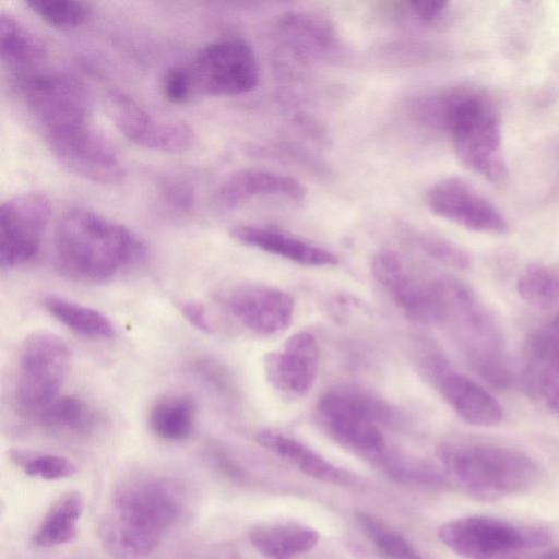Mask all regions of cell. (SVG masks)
I'll use <instances>...</instances> for the list:
<instances>
[{
	"label": "cell",
	"mask_w": 559,
	"mask_h": 559,
	"mask_svg": "<svg viewBox=\"0 0 559 559\" xmlns=\"http://www.w3.org/2000/svg\"><path fill=\"white\" fill-rule=\"evenodd\" d=\"M182 512L183 496L177 484L140 474L116 487L102 534L117 557L143 559L163 544Z\"/></svg>",
	"instance_id": "6da1fadb"
},
{
	"label": "cell",
	"mask_w": 559,
	"mask_h": 559,
	"mask_svg": "<svg viewBox=\"0 0 559 559\" xmlns=\"http://www.w3.org/2000/svg\"><path fill=\"white\" fill-rule=\"evenodd\" d=\"M418 114L428 123L444 128L457 158L469 170L496 185L506 181L502 120L495 100L485 91L453 90L420 103Z\"/></svg>",
	"instance_id": "7a4b0ae2"
},
{
	"label": "cell",
	"mask_w": 559,
	"mask_h": 559,
	"mask_svg": "<svg viewBox=\"0 0 559 559\" xmlns=\"http://www.w3.org/2000/svg\"><path fill=\"white\" fill-rule=\"evenodd\" d=\"M145 252L144 242L131 229L90 210L67 212L56 227V266L76 282H106Z\"/></svg>",
	"instance_id": "3957f363"
},
{
	"label": "cell",
	"mask_w": 559,
	"mask_h": 559,
	"mask_svg": "<svg viewBox=\"0 0 559 559\" xmlns=\"http://www.w3.org/2000/svg\"><path fill=\"white\" fill-rule=\"evenodd\" d=\"M438 455L449 480L478 501L519 496L539 479V467L530 455L504 445L448 442L439 448Z\"/></svg>",
	"instance_id": "277c9868"
},
{
	"label": "cell",
	"mask_w": 559,
	"mask_h": 559,
	"mask_svg": "<svg viewBox=\"0 0 559 559\" xmlns=\"http://www.w3.org/2000/svg\"><path fill=\"white\" fill-rule=\"evenodd\" d=\"M441 543L465 559H518L549 545L544 528L490 515H466L438 528Z\"/></svg>",
	"instance_id": "5b68a950"
},
{
	"label": "cell",
	"mask_w": 559,
	"mask_h": 559,
	"mask_svg": "<svg viewBox=\"0 0 559 559\" xmlns=\"http://www.w3.org/2000/svg\"><path fill=\"white\" fill-rule=\"evenodd\" d=\"M317 412L337 443L369 455H379L384 449L379 425L399 419L397 412L382 400L349 389L325 392L318 401Z\"/></svg>",
	"instance_id": "8992f818"
},
{
	"label": "cell",
	"mask_w": 559,
	"mask_h": 559,
	"mask_svg": "<svg viewBox=\"0 0 559 559\" xmlns=\"http://www.w3.org/2000/svg\"><path fill=\"white\" fill-rule=\"evenodd\" d=\"M71 365V352L59 335L48 331L28 334L17 355L14 403L25 416H37L59 396Z\"/></svg>",
	"instance_id": "52a82bcc"
},
{
	"label": "cell",
	"mask_w": 559,
	"mask_h": 559,
	"mask_svg": "<svg viewBox=\"0 0 559 559\" xmlns=\"http://www.w3.org/2000/svg\"><path fill=\"white\" fill-rule=\"evenodd\" d=\"M19 91L44 135L90 124L87 91L73 76L58 72H32L19 78Z\"/></svg>",
	"instance_id": "ba28073f"
},
{
	"label": "cell",
	"mask_w": 559,
	"mask_h": 559,
	"mask_svg": "<svg viewBox=\"0 0 559 559\" xmlns=\"http://www.w3.org/2000/svg\"><path fill=\"white\" fill-rule=\"evenodd\" d=\"M189 67L195 93L233 96L251 92L260 80V69L251 46L229 37L202 47Z\"/></svg>",
	"instance_id": "9c48e42d"
},
{
	"label": "cell",
	"mask_w": 559,
	"mask_h": 559,
	"mask_svg": "<svg viewBox=\"0 0 559 559\" xmlns=\"http://www.w3.org/2000/svg\"><path fill=\"white\" fill-rule=\"evenodd\" d=\"M46 144L68 171L102 185H119L127 169L115 147L91 124L45 135Z\"/></svg>",
	"instance_id": "30bf717a"
},
{
	"label": "cell",
	"mask_w": 559,
	"mask_h": 559,
	"mask_svg": "<svg viewBox=\"0 0 559 559\" xmlns=\"http://www.w3.org/2000/svg\"><path fill=\"white\" fill-rule=\"evenodd\" d=\"M377 282L408 318L421 323L443 322L439 278L425 280L392 249H382L372 259Z\"/></svg>",
	"instance_id": "8fae6325"
},
{
	"label": "cell",
	"mask_w": 559,
	"mask_h": 559,
	"mask_svg": "<svg viewBox=\"0 0 559 559\" xmlns=\"http://www.w3.org/2000/svg\"><path fill=\"white\" fill-rule=\"evenodd\" d=\"M51 213L49 199L37 192L14 195L0 206V264L13 267L36 255Z\"/></svg>",
	"instance_id": "7c38bea8"
},
{
	"label": "cell",
	"mask_w": 559,
	"mask_h": 559,
	"mask_svg": "<svg viewBox=\"0 0 559 559\" xmlns=\"http://www.w3.org/2000/svg\"><path fill=\"white\" fill-rule=\"evenodd\" d=\"M425 202L436 216L471 231L500 235L508 229L498 207L461 177H445L431 185Z\"/></svg>",
	"instance_id": "4fadbf2b"
},
{
	"label": "cell",
	"mask_w": 559,
	"mask_h": 559,
	"mask_svg": "<svg viewBox=\"0 0 559 559\" xmlns=\"http://www.w3.org/2000/svg\"><path fill=\"white\" fill-rule=\"evenodd\" d=\"M107 104L116 128L138 146L165 153H181L193 142V131L188 124L156 119L121 91H110Z\"/></svg>",
	"instance_id": "5bb4252c"
},
{
	"label": "cell",
	"mask_w": 559,
	"mask_h": 559,
	"mask_svg": "<svg viewBox=\"0 0 559 559\" xmlns=\"http://www.w3.org/2000/svg\"><path fill=\"white\" fill-rule=\"evenodd\" d=\"M320 352L316 336L306 331L290 335L264 358L267 382L287 401H297L312 389L319 370Z\"/></svg>",
	"instance_id": "9a60e30c"
},
{
	"label": "cell",
	"mask_w": 559,
	"mask_h": 559,
	"mask_svg": "<svg viewBox=\"0 0 559 559\" xmlns=\"http://www.w3.org/2000/svg\"><path fill=\"white\" fill-rule=\"evenodd\" d=\"M227 307L245 328L260 335H274L292 322L295 304L285 290L257 283L240 284L227 296Z\"/></svg>",
	"instance_id": "2e32d148"
},
{
	"label": "cell",
	"mask_w": 559,
	"mask_h": 559,
	"mask_svg": "<svg viewBox=\"0 0 559 559\" xmlns=\"http://www.w3.org/2000/svg\"><path fill=\"white\" fill-rule=\"evenodd\" d=\"M307 194L296 178L261 169H242L227 177L216 192V201L226 209L257 197H276L301 202Z\"/></svg>",
	"instance_id": "e0dca14e"
},
{
	"label": "cell",
	"mask_w": 559,
	"mask_h": 559,
	"mask_svg": "<svg viewBox=\"0 0 559 559\" xmlns=\"http://www.w3.org/2000/svg\"><path fill=\"white\" fill-rule=\"evenodd\" d=\"M523 374L528 393L559 416V340L546 329L530 337Z\"/></svg>",
	"instance_id": "ac0fdd59"
},
{
	"label": "cell",
	"mask_w": 559,
	"mask_h": 559,
	"mask_svg": "<svg viewBox=\"0 0 559 559\" xmlns=\"http://www.w3.org/2000/svg\"><path fill=\"white\" fill-rule=\"evenodd\" d=\"M230 235L245 246L300 265L330 266L337 263V257L330 250L275 228L259 225H239L231 229Z\"/></svg>",
	"instance_id": "d6986e66"
},
{
	"label": "cell",
	"mask_w": 559,
	"mask_h": 559,
	"mask_svg": "<svg viewBox=\"0 0 559 559\" xmlns=\"http://www.w3.org/2000/svg\"><path fill=\"white\" fill-rule=\"evenodd\" d=\"M284 46L297 60H322L340 52L334 28L322 17L306 12H287L278 22Z\"/></svg>",
	"instance_id": "ffe728a7"
},
{
	"label": "cell",
	"mask_w": 559,
	"mask_h": 559,
	"mask_svg": "<svg viewBox=\"0 0 559 559\" xmlns=\"http://www.w3.org/2000/svg\"><path fill=\"white\" fill-rule=\"evenodd\" d=\"M436 381L444 401L466 423L491 427L502 420L500 403L469 377L450 368Z\"/></svg>",
	"instance_id": "44dd1931"
},
{
	"label": "cell",
	"mask_w": 559,
	"mask_h": 559,
	"mask_svg": "<svg viewBox=\"0 0 559 559\" xmlns=\"http://www.w3.org/2000/svg\"><path fill=\"white\" fill-rule=\"evenodd\" d=\"M257 441L299 472L317 480L345 484L349 475L301 441L275 430L260 431Z\"/></svg>",
	"instance_id": "7402d4cb"
},
{
	"label": "cell",
	"mask_w": 559,
	"mask_h": 559,
	"mask_svg": "<svg viewBox=\"0 0 559 559\" xmlns=\"http://www.w3.org/2000/svg\"><path fill=\"white\" fill-rule=\"evenodd\" d=\"M250 544L264 559H294L313 549L318 531L298 523H273L253 526Z\"/></svg>",
	"instance_id": "603a6c76"
},
{
	"label": "cell",
	"mask_w": 559,
	"mask_h": 559,
	"mask_svg": "<svg viewBox=\"0 0 559 559\" xmlns=\"http://www.w3.org/2000/svg\"><path fill=\"white\" fill-rule=\"evenodd\" d=\"M0 50L2 62L19 78L32 73L47 53L45 43L4 11L0 14Z\"/></svg>",
	"instance_id": "cb8c5ba5"
},
{
	"label": "cell",
	"mask_w": 559,
	"mask_h": 559,
	"mask_svg": "<svg viewBox=\"0 0 559 559\" xmlns=\"http://www.w3.org/2000/svg\"><path fill=\"white\" fill-rule=\"evenodd\" d=\"M40 426L55 435L86 437L100 425V415L85 400L74 395L56 397L38 415Z\"/></svg>",
	"instance_id": "d4e9b609"
},
{
	"label": "cell",
	"mask_w": 559,
	"mask_h": 559,
	"mask_svg": "<svg viewBox=\"0 0 559 559\" xmlns=\"http://www.w3.org/2000/svg\"><path fill=\"white\" fill-rule=\"evenodd\" d=\"M85 507L84 497L73 490L59 497L44 515L32 542L40 548H51L72 542Z\"/></svg>",
	"instance_id": "484cf974"
},
{
	"label": "cell",
	"mask_w": 559,
	"mask_h": 559,
	"mask_svg": "<svg viewBox=\"0 0 559 559\" xmlns=\"http://www.w3.org/2000/svg\"><path fill=\"white\" fill-rule=\"evenodd\" d=\"M197 405L186 394H167L151 405L147 414L150 430L165 441L187 439L194 427Z\"/></svg>",
	"instance_id": "4316f807"
},
{
	"label": "cell",
	"mask_w": 559,
	"mask_h": 559,
	"mask_svg": "<svg viewBox=\"0 0 559 559\" xmlns=\"http://www.w3.org/2000/svg\"><path fill=\"white\" fill-rule=\"evenodd\" d=\"M43 305L51 317L78 334L94 338L115 335L112 322L97 309L57 295L46 296Z\"/></svg>",
	"instance_id": "83f0119b"
},
{
	"label": "cell",
	"mask_w": 559,
	"mask_h": 559,
	"mask_svg": "<svg viewBox=\"0 0 559 559\" xmlns=\"http://www.w3.org/2000/svg\"><path fill=\"white\" fill-rule=\"evenodd\" d=\"M516 289L527 304L542 308H559V264L534 263L520 274Z\"/></svg>",
	"instance_id": "f1b7e54d"
},
{
	"label": "cell",
	"mask_w": 559,
	"mask_h": 559,
	"mask_svg": "<svg viewBox=\"0 0 559 559\" xmlns=\"http://www.w3.org/2000/svg\"><path fill=\"white\" fill-rule=\"evenodd\" d=\"M357 521L368 540L388 559H423L406 538L376 518L360 512Z\"/></svg>",
	"instance_id": "f546056e"
},
{
	"label": "cell",
	"mask_w": 559,
	"mask_h": 559,
	"mask_svg": "<svg viewBox=\"0 0 559 559\" xmlns=\"http://www.w3.org/2000/svg\"><path fill=\"white\" fill-rule=\"evenodd\" d=\"M25 4L47 24L62 31L78 28L92 14V7L85 1L26 0Z\"/></svg>",
	"instance_id": "4dcf8cb0"
},
{
	"label": "cell",
	"mask_w": 559,
	"mask_h": 559,
	"mask_svg": "<svg viewBox=\"0 0 559 559\" xmlns=\"http://www.w3.org/2000/svg\"><path fill=\"white\" fill-rule=\"evenodd\" d=\"M12 459L26 475L43 480L66 479L76 473L74 462L60 454L15 451Z\"/></svg>",
	"instance_id": "1f68e13d"
},
{
	"label": "cell",
	"mask_w": 559,
	"mask_h": 559,
	"mask_svg": "<svg viewBox=\"0 0 559 559\" xmlns=\"http://www.w3.org/2000/svg\"><path fill=\"white\" fill-rule=\"evenodd\" d=\"M388 472L401 481L419 484L432 488H443L449 478L435 466L414 459L388 456L384 460Z\"/></svg>",
	"instance_id": "d6a6232c"
},
{
	"label": "cell",
	"mask_w": 559,
	"mask_h": 559,
	"mask_svg": "<svg viewBox=\"0 0 559 559\" xmlns=\"http://www.w3.org/2000/svg\"><path fill=\"white\" fill-rule=\"evenodd\" d=\"M414 239L424 252L444 265L466 270L472 264L469 253L451 239L427 231L415 233Z\"/></svg>",
	"instance_id": "836d02e7"
},
{
	"label": "cell",
	"mask_w": 559,
	"mask_h": 559,
	"mask_svg": "<svg viewBox=\"0 0 559 559\" xmlns=\"http://www.w3.org/2000/svg\"><path fill=\"white\" fill-rule=\"evenodd\" d=\"M192 370L206 385L224 396H234L235 386L227 369L216 359L201 356L192 364Z\"/></svg>",
	"instance_id": "e575fe53"
},
{
	"label": "cell",
	"mask_w": 559,
	"mask_h": 559,
	"mask_svg": "<svg viewBox=\"0 0 559 559\" xmlns=\"http://www.w3.org/2000/svg\"><path fill=\"white\" fill-rule=\"evenodd\" d=\"M162 88L165 97L170 103L183 104L188 102L195 93L189 67L176 66L169 68L163 76Z\"/></svg>",
	"instance_id": "d590c367"
},
{
	"label": "cell",
	"mask_w": 559,
	"mask_h": 559,
	"mask_svg": "<svg viewBox=\"0 0 559 559\" xmlns=\"http://www.w3.org/2000/svg\"><path fill=\"white\" fill-rule=\"evenodd\" d=\"M178 309L186 320L199 331L212 334L214 325L205 307L195 300H183L178 304Z\"/></svg>",
	"instance_id": "8d00e7d4"
},
{
	"label": "cell",
	"mask_w": 559,
	"mask_h": 559,
	"mask_svg": "<svg viewBox=\"0 0 559 559\" xmlns=\"http://www.w3.org/2000/svg\"><path fill=\"white\" fill-rule=\"evenodd\" d=\"M448 1H409L408 7L413 15L423 22L431 23L439 20L449 7Z\"/></svg>",
	"instance_id": "74e56055"
},
{
	"label": "cell",
	"mask_w": 559,
	"mask_h": 559,
	"mask_svg": "<svg viewBox=\"0 0 559 559\" xmlns=\"http://www.w3.org/2000/svg\"><path fill=\"white\" fill-rule=\"evenodd\" d=\"M518 559H559V547H543Z\"/></svg>",
	"instance_id": "f35d334b"
},
{
	"label": "cell",
	"mask_w": 559,
	"mask_h": 559,
	"mask_svg": "<svg viewBox=\"0 0 559 559\" xmlns=\"http://www.w3.org/2000/svg\"><path fill=\"white\" fill-rule=\"evenodd\" d=\"M545 329L559 340V314Z\"/></svg>",
	"instance_id": "ab89813d"
}]
</instances>
